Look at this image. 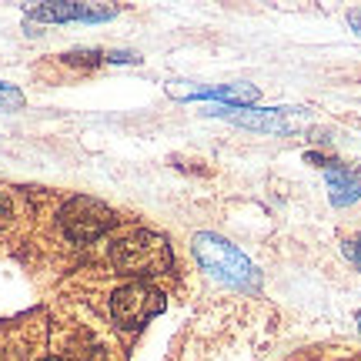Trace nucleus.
<instances>
[{"instance_id":"obj_14","label":"nucleus","mask_w":361,"mask_h":361,"mask_svg":"<svg viewBox=\"0 0 361 361\" xmlns=\"http://www.w3.org/2000/svg\"><path fill=\"white\" fill-rule=\"evenodd\" d=\"M40 361H64V358H40Z\"/></svg>"},{"instance_id":"obj_3","label":"nucleus","mask_w":361,"mask_h":361,"mask_svg":"<svg viewBox=\"0 0 361 361\" xmlns=\"http://www.w3.org/2000/svg\"><path fill=\"white\" fill-rule=\"evenodd\" d=\"M114 221H117V214L104 201H97V197H74L61 211V228H64V234L74 245L97 241L101 234H107L114 228Z\"/></svg>"},{"instance_id":"obj_1","label":"nucleus","mask_w":361,"mask_h":361,"mask_svg":"<svg viewBox=\"0 0 361 361\" xmlns=\"http://www.w3.org/2000/svg\"><path fill=\"white\" fill-rule=\"evenodd\" d=\"M111 264L128 278H157L171 268V247L154 231H130L111 247Z\"/></svg>"},{"instance_id":"obj_8","label":"nucleus","mask_w":361,"mask_h":361,"mask_svg":"<svg viewBox=\"0 0 361 361\" xmlns=\"http://www.w3.org/2000/svg\"><path fill=\"white\" fill-rule=\"evenodd\" d=\"M191 101H231V104H247V101H258V87H251V84H224V87H211V90H194Z\"/></svg>"},{"instance_id":"obj_11","label":"nucleus","mask_w":361,"mask_h":361,"mask_svg":"<svg viewBox=\"0 0 361 361\" xmlns=\"http://www.w3.org/2000/svg\"><path fill=\"white\" fill-rule=\"evenodd\" d=\"M11 218H13V201L7 191H0V228L11 224Z\"/></svg>"},{"instance_id":"obj_5","label":"nucleus","mask_w":361,"mask_h":361,"mask_svg":"<svg viewBox=\"0 0 361 361\" xmlns=\"http://www.w3.org/2000/svg\"><path fill=\"white\" fill-rule=\"evenodd\" d=\"M117 7H97V4H44V7H27V17L44 20V24H61V20H111Z\"/></svg>"},{"instance_id":"obj_9","label":"nucleus","mask_w":361,"mask_h":361,"mask_svg":"<svg viewBox=\"0 0 361 361\" xmlns=\"http://www.w3.org/2000/svg\"><path fill=\"white\" fill-rule=\"evenodd\" d=\"M17 107H24V94L0 80V111H17Z\"/></svg>"},{"instance_id":"obj_6","label":"nucleus","mask_w":361,"mask_h":361,"mask_svg":"<svg viewBox=\"0 0 361 361\" xmlns=\"http://www.w3.org/2000/svg\"><path fill=\"white\" fill-rule=\"evenodd\" d=\"M234 111H238L234 121L245 124V128H258V130H291V128H298V121H291L295 111H284V107H264V111L234 107Z\"/></svg>"},{"instance_id":"obj_2","label":"nucleus","mask_w":361,"mask_h":361,"mask_svg":"<svg viewBox=\"0 0 361 361\" xmlns=\"http://www.w3.org/2000/svg\"><path fill=\"white\" fill-rule=\"evenodd\" d=\"M194 258L201 261V268L211 271L221 281H231V284L255 281V264L234 245H228L224 238H218V234H197V238H194Z\"/></svg>"},{"instance_id":"obj_7","label":"nucleus","mask_w":361,"mask_h":361,"mask_svg":"<svg viewBox=\"0 0 361 361\" xmlns=\"http://www.w3.org/2000/svg\"><path fill=\"white\" fill-rule=\"evenodd\" d=\"M324 178H328V188H331V201L338 207L345 204H355L361 197V180L351 174L348 168H341V164H324Z\"/></svg>"},{"instance_id":"obj_10","label":"nucleus","mask_w":361,"mask_h":361,"mask_svg":"<svg viewBox=\"0 0 361 361\" xmlns=\"http://www.w3.org/2000/svg\"><path fill=\"white\" fill-rule=\"evenodd\" d=\"M64 61L74 67H97L104 57L97 51H74V54H64Z\"/></svg>"},{"instance_id":"obj_13","label":"nucleus","mask_w":361,"mask_h":361,"mask_svg":"<svg viewBox=\"0 0 361 361\" xmlns=\"http://www.w3.org/2000/svg\"><path fill=\"white\" fill-rule=\"evenodd\" d=\"M348 20H351L355 27H358V34H361V11H351V13H348Z\"/></svg>"},{"instance_id":"obj_4","label":"nucleus","mask_w":361,"mask_h":361,"mask_svg":"<svg viewBox=\"0 0 361 361\" xmlns=\"http://www.w3.org/2000/svg\"><path fill=\"white\" fill-rule=\"evenodd\" d=\"M164 311V295L151 288L144 281H134V284H124L117 288L114 298H111V314H114V324L124 328V331H137L144 324L151 322L154 314Z\"/></svg>"},{"instance_id":"obj_12","label":"nucleus","mask_w":361,"mask_h":361,"mask_svg":"<svg viewBox=\"0 0 361 361\" xmlns=\"http://www.w3.org/2000/svg\"><path fill=\"white\" fill-rule=\"evenodd\" d=\"M107 61H114V64H137L141 57H137V54H124V51H114V54H107Z\"/></svg>"}]
</instances>
